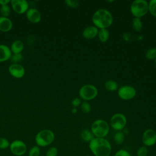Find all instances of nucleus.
<instances>
[{"label": "nucleus", "mask_w": 156, "mask_h": 156, "mask_svg": "<svg viewBox=\"0 0 156 156\" xmlns=\"http://www.w3.org/2000/svg\"><path fill=\"white\" fill-rule=\"evenodd\" d=\"M89 149L94 156H110L112 146L105 138L94 137L88 144Z\"/></svg>", "instance_id": "nucleus-1"}, {"label": "nucleus", "mask_w": 156, "mask_h": 156, "mask_svg": "<svg viewBox=\"0 0 156 156\" xmlns=\"http://www.w3.org/2000/svg\"><path fill=\"white\" fill-rule=\"evenodd\" d=\"M92 21L97 28L107 29L112 25L113 16L108 10L100 9L97 10L93 15Z\"/></svg>", "instance_id": "nucleus-2"}, {"label": "nucleus", "mask_w": 156, "mask_h": 156, "mask_svg": "<svg viewBox=\"0 0 156 156\" xmlns=\"http://www.w3.org/2000/svg\"><path fill=\"white\" fill-rule=\"evenodd\" d=\"M110 130L109 124L104 119L94 121L91 126V131L96 138H105Z\"/></svg>", "instance_id": "nucleus-3"}, {"label": "nucleus", "mask_w": 156, "mask_h": 156, "mask_svg": "<svg viewBox=\"0 0 156 156\" xmlns=\"http://www.w3.org/2000/svg\"><path fill=\"white\" fill-rule=\"evenodd\" d=\"M130 12L135 18H141L149 12V2L146 0H135L131 4Z\"/></svg>", "instance_id": "nucleus-4"}, {"label": "nucleus", "mask_w": 156, "mask_h": 156, "mask_svg": "<svg viewBox=\"0 0 156 156\" xmlns=\"http://www.w3.org/2000/svg\"><path fill=\"white\" fill-rule=\"evenodd\" d=\"M55 135L54 132L49 129H44L40 131L35 136L37 146L46 147L51 144L54 140Z\"/></svg>", "instance_id": "nucleus-5"}, {"label": "nucleus", "mask_w": 156, "mask_h": 156, "mask_svg": "<svg viewBox=\"0 0 156 156\" xmlns=\"http://www.w3.org/2000/svg\"><path fill=\"white\" fill-rule=\"evenodd\" d=\"M98 93L97 88L91 84H86L83 85L79 91V95L80 99L84 101H91L94 99Z\"/></svg>", "instance_id": "nucleus-6"}, {"label": "nucleus", "mask_w": 156, "mask_h": 156, "mask_svg": "<svg viewBox=\"0 0 156 156\" xmlns=\"http://www.w3.org/2000/svg\"><path fill=\"white\" fill-rule=\"evenodd\" d=\"M126 124V117L121 113L114 114L110 119V126L113 129L116 131H121L125 128Z\"/></svg>", "instance_id": "nucleus-7"}, {"label": "nucleus", "mask_w": 156, "mask_h": 156, "mask_svg": "<svg viewBox=\"0 0 156 156\" xmlns=\"http://www.w3.org/2000/svg\"><path fill=\"white\" fill-rule=\"evenodd\" d=\"M136 90L130 85H123L118 89V95L119 98L128 101L133 99L136 95Z\"/></svg>", "instance_id": "nucleus-8"}, {"label": "nucleus", "mask_w": 156, "mask_h": 156, "mask_svg": "<svg viewBox=\"0 0 156 156\" xmlns=\"http://www.w3.org/2000/svg\"><path fill=\"white\" fill-rule=\"evenodd\" d=\"M10 150L11 152L16 156H22L26 152L27 146L21 140H16L10 144Z\"/></svg>", "instance_id": "nucleus-9"}, {"label": "nucleus", "mask_w": 156, "mask_h": 156, "mask_svg": "<svg viewBox=\"0 0 156 156\" xmlns=\"http://www.w3.org/2000/svg\"><path fill=\"white\" fill-rule=\"evenodd\" d=\"M142 143L146 147L152 146L156 143V132L152 129H147L144 131L141 137Z\"/></svg>", "instance_id": "nucleus-10"}, {"label": "nucleus", "mask_w": 156, "mask_h": 156, "mask_svg": "<svg viewBox=\"0 0 156 156\" xmlns=\"http://www.w3.org/2000/svg\"><path fill=\"white\" fill-rule=\"evenodd\" d=\"M10 3L13 11L18 14L24 13L29 8V4L26 0H12Z\"/></svg>", "instance_id": "nucleus-11"}, {"label": "nucleus", "mask_w": 156, "mask_h": 156, "mask_svg": "<svg viewBox=\"0 0 156 156\" xmlns=\"http://www.w3.org/2000/svg\"><path fill=\"white\" fill-rule=\"evenodd\" d=\"M9 73L15 78H21L25 74L24 68L20 64L13 63L9 67Z\"/></svg>", "instance_id": "nucleus-12"}, {"label": "nucleus", "mask_w": 156, "mask_h": 156, "mask_svg": "<svg viewBox=\"0 0 156 156\" xmlns=\"http://www.w3.org/2000/svg\"><path fill=\"white\" fill-rule=\"evenodd\" d=\"M26 17L29 21L33 23H38L41 20V14L35 8H31L27 10L26 12Z\"/></svg>", "instance_id": "nucleus-13"}, {"label": "nucleus", "mask_w": 156, "mask_h": 156, "mask_svg": "<svg viewBox=\"0 0 156 156\" xmlns=\"http://www.w3.org/2000/svg\"><path fill=\"white\" fill-rule=\"evenodd\" d=\"M99 29L94 26H90L85 28L82 32V36L85 39H93L98 36Z\"/></svg>", "instance_id": "nucleus-14"}, {"label": "nucleus", "mask_w": 156, "mask_h": 156, "mask_svg": "<svg viewBox=\"0 0 156 156\" xmlns=\"http://www.w3.org/2000/svg\"><path fill=\"white\" fill-rule=\"evenodd\" d=\"M12 52L10 48L4 44H0V62H5L10 59Z\"/></svg>", "instance_id": "nucleus-15"}, {"label": "nucleus", "mask_w": 156, "mask_h": 156, "mask_svg": "<svg viewBox=\"0 0 156 156\" xmlns=\"http://www.w3.org/2000/svg\"><path fill=\"white\" fill-rule=\"evenodd\" d=\"M12 28V21L4 16L0 17V31L2 32H8Z\"/></svg>", "instance_id": "nucleus-16"}, {"label": "nucleus", "mask_w": 156, "mask_h": 156, "mask_svg": "<svg viewBox=\"0 0 156 156\" xmlns=\"http://www.w3.org/2000/svg\"><path fill=\"white\" fill-rule=\"evenodd\" d=\"M24 49V44L20 40H15L11 45V51L13 54H21Z\"/></svg>", "instance_id": "nucleus-17"}, {"label": "nucleus", "mask_w": 156, "mask_h": 156, "mask_svg": "<svg viewBox=\"0 0 156 156\" xmlns=\"http://www.w3.org/2000/svg\"><path fill=\"white\" fill-rule=\"evenodd\" d=\"M80 138L83 141L90 143L94 136L91 130L88 129H83L80 132Z\"/></svg>", "instance_id": "nucleus-18"}, {"label": "nucleus", "mask_w": 156, "mask_h": 156, "mask_svg": "<svg viewBox=\"0 0 156 156\" xmlns=\"http://www.w3.org/2000/svg\"><path fill=\"white\" fill-rule=\"evenodd\" d=\"M109 32L107 29H100L98 31V38L101 42H106L109 38Z\"/></svg>", "instance_id": "nucleus-19"}, {"label": "nucleus", "mask_w": 156, "mask_h": 156, "mask_svg": "<svg viewBox=\"0 0 156 156\" xmlns=\"http://www.w3.org/2000/svg\"><path fill=\"white\" fill-rule=\"evenodd\" d=\"M105 88L109 91H115L118 89L117 82L113 80H108L105 82Z\"/></svg>", "instance_id": "nucleus-20"}, {"label": "nucleus", "mask_w": 156, "mask_h": 156, "mask_svg": "<svg viewBox=\"0 0 156 156\" xmlns=\"http://www.w3.org/2000/svg\"><path fill=\"white\" fill-rule=\"evenodd\" d=\"M125 135L122 131H117L113 136V140L115 143L118 144H121L124 141Z\"/></svg>", "instance_id": "nucleus-21"}, {"label": "nucleus", "mask_w": 156, "mask_h": 156, "mask_svg": "<svg viewBox=\"0 0 156 156\" xmlns=\"http://www.w3.org/2000/svg\"><path fill=\"white\" fill-rule=\"evenodd\" d=\"M132 28L134 30L139 32L143 28V23L140 18H134L132 22Z\"/></svg>", "instance_id": "nucleus-22"}, {"label": "nucleus", "mask_w": 156, "mask_h": 156, "mask_svg": "<svg viewBox=\"0 0 156 156\" xmlns=\"http://www.w3.org/2000/svg\"><path fill=\"white\" fill-rule=\"evenodd\" d=\"M145 56L148 60H155L156 58V48H152L149 49L146 51Z\"/></svg>", "instance_id": "nucleus-23"}, {"label": "nucleus", "mask_w": 156, "mask_h": 156, "mask_svg": "<svg viewBox=\"0 0 156 156\" xmlns=\"http://www.w3.org/2000/svg\"><path fill=\"white\" fill-rule=\"evenodd\" d=\"M149 12L152 16L156 17V0H151L149 1Z\"/></svg>", "instance_id": "nucleus-24"}, {"label": "nucleus", "mask_w": 156, "mask_h": 156, "mask_svg": "<svg viewBox=\"0 0 156 156\" xmlns=\"http://www.w3.org/2000/svg\"><path fill=\"white\" fill-rule=\"evenodd\" d=\"M40 149L38 146H32L28 152V156H40Z\"/></svg>", "instance_id": "nucleus-25"}, {"label": "nucleus", "mask_w": 156, "mask_h": 156, "mask_svg": "<svg viewBox=\"0 0 156 156\" xmlns=\"http://www.w3.org/2000/svg\"><path fill=\"white\" fill-rule=\"evenodd\" d=\"M0 12L2 16L7 18L10 13V8L8 5H1L0 8Z\"/></svg>", "instance_id": "nucleus-26"}, {"label": "nucleus", "mask_w": 156, "mask_h": 156, "mask_svg": "<svg viewBox=\"0 0 156 156\" xmlns=\"http://www.w3.org/2000/svg\"><path fill=\"white\" fill-rule=\"evenodd\" d=\"M148 154L147 147L142 146L140 147L136 151V156H147Z\"/></svg>", "instance_id": "nucleus-27"}, {"label": "nucleus", "mask_w": 156, "mask_h": 156, "mask_svg": "<svg viewBox=\"0 0 156 156\" xmlns=\"http://www.w3.org/2000/svg\"><path fill=\"white\" fill-rule=\"evenodd\" d=\"M82 111L85 113H88L91 111V105L87 101H83L80 104Z\"/></svg>", "instance_id": "nucleus-28"}, {"label": "nucleus", "mask_w": 156, "mask_h": 156, "mask_svg": "<svg viewBox=\"0 0 156 156\" xmlns=\"http://www.w3.org/2000/svg\"><path fill=\"white\" fill-rule=\"evenodd\" d=\"M58 152V149L56 147L52 146L48 149L45 156H57Z\"/></svg>", "instance_id": "nucleus-29"}, {"label": "nucleus", "mask_w": 156, "mask_h": 156, "mask_svg": "<svg viewBox=\"0 0 156 156\" xmlns=\"http://www.w3.org/2000/svg\"><path fill=\"white\" fill-rule=\"evenodd\" d=\"M23 58V56L21 54H12L10 59L12 62L13 63H17L19 62H21Z\"/></svg>", "instance_id": "nucleus-30"}, {"label": "nucleus", "mask_w": 156, "mask_h": 156, "mask_svg": "<svg viewBox=\"0 0 156 156\" xmlns=\"http://www.w3.org/2000/svg\"><path fill=\"white\" fill-rule=\"evenodd\" d=\"M10 146L9 141L5 138H0V149H5Z\"/></svg>", "instance_id": "nucleus-31"}, {"label": "nucleus", "mask_w": 156, "mask_h": 156, "mask_svg": "<svg viewBox=\"0 0 156 156\" xmlns=\"http://www.w3.org/2000/svg\"><path fill=\"white\" fill-rule=\"evenodd\" d=\"M65 2L67 6L71 8H76L79 5V2L77 0H66Z\"/></svg>", "instance_id": "nucleus-32"}, {"label": "nucleus", "mask_w": 156, "mask_h": 156, "mask_svg": "<svg viewBox=\"0 0 156 156\" xmlns=\"http://www.w3.org/2000/svg\"><path fill=\"white\" fill-rule=\"evenodd\" d=\"M114 156H131V155L127 150L120 149L115 154Z\"/></svg>", "instance_id": "nucleus-33"}, {"label": "nucleus", "mask_w": 156, "mask_h": 156, "mask_svg": "<svg viewBox=\"0 0 156 156\" xmlns=\"http://www.w3.org/2000/svg\"><path fill=\"white\" fill-rule=\"evenodd\" d=\"M82 102H81V99L80 98H74L73 101H72V102H71V104L72 105L76 108L77 107L79 106L80 104H81Z\"/></svg>", "instance_id": "nucleus-34"}, {"label": "nucleus", "mask_w": 156, "mask_h": 156, "mask_svg": "<svg viewBox=\"0 0 156 156\" xmlns=\"http://www.w3.org/2000/svg\"><path fill=\"white\" fill-rule=\"evenodd\" d=\"M10 2V0H0V5H7V4Z\"/></svg>", "instance_id": "nucleus-35"}, {"label": "nucleus", "mask_w": 156, "mask_h": 156, "mask_svg": "<svg viewBox=\"0 0 156 156\" xmlns=\"http://www.w3.org/2000/svg\"><path fill=\"white\" fill-rule=\"evenodd\" d=\"M77 112V108H75V107H73V108L71 109V112H72L73 113H76Z\"/></svg>", "instance_id": "nucleus-36"}, {"label": "nucleus", "mask_w": 156, "mask_h": 156, "mask_svg": "<svg viewBox=\"0 0 156 156\" xmlns=\"http://www.w3.org/2000/svg\"><path fill=\"white\" fill-rule=\"evenodd\" d=\"M155 67H156V58L155 59Z\"/></svg>", "instance_id": "nucleus-37"}]
</instances>
